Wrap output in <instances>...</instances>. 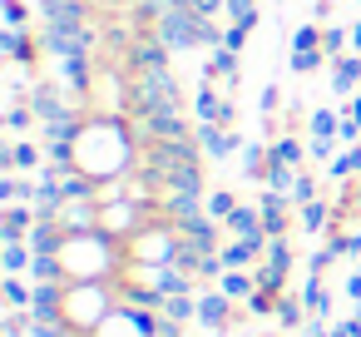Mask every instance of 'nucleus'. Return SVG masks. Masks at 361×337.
Wrapping results in <instances>:
<instances>
[{
	"label": "nucleus",
	"mask_w": 361,
	"mask_h": 337,
	"mask_svg": "<svg viewBox=\"0 0 361 337\" xmlns=\"http://www.w3.org/2000/svg\"><path fill=\"white\" fill-rule=\"evenodd\" d=\"M119 307V292H114V278L109 283H65V312L60 322L75 332V337H94L99 322Z\"/></svg>",
	"instance_id": "obj_1"
},
{
	"label": "nucleus",
	"mask_w": 361,
	"mask_h": 337,
	"mask_svg": "<svg viewBox=\"0 0 361 337\" xmlns=\"http://www.w3.org/2000/svg\"><path fill=\"white\" fill-rule=\"evenodd\" d=\"M297 203H292V194H277V189H267L262 199H257V213H262V228H267V238H292V223H297V213H292Z\"/></svg>",
	"instance_id": "obj_2"
},
{
	"label": "nucleus",
	"mask_w": 361,
	"mask_h": 337,
	"mask_svg": "<svg viewBox=\"0 0 361 337\" xmlns=\"http://www.w3.org/2000/svg\"><path fill=\"white\" fill-rule=\"evenodd\" d=\"M218 292H228L233 302H247V297L257 292V278H252V268H228V273L218 278Z\"/></svg>",
	"instance_id": "obj_3"
},
{
	"label": "nucleus",
	"mask_w": 361,
	"mask_h": 337,
	"mask_svg": "<svg viewBox=\"0 0 361 337\" xmlns=\"http://www.w3.org/2000/svg\"><path fill=\"white\" fill-rule=\"evenodd\" d=\"M233 238H267V228H262V213L257 208H247V203H238V213L223 223Z\"/></svg>",
	"instance_id": "obj_4"
},
{
	"label": "nucleus",
	"mask_w": 361,
	"mask_h": 337,
	"mask_svg": "<svg viewBox=\"0 0 361 337\" xmlns=\"http://www.w3.org/2000/svg\"><path fill=\"white\" fill-rule=\"evenodd\" d=\"M262 263L287 283V273H292V263H297V248H292V238H267V253H262Z\"/></svg>",
	"instance_id": "obj_5"
},
{
	"label": "nucleus",
	"mask_w": 361,
	"mask_h": 337,
	"mask_svg": "<svg viewBox=\"0 0 361 337\" xmlns=\"http://www.w3.org/2000/svg\"><path fill=\"white\" fill-rule=\"evenodd\" d=\"M6 307L30 312V307H35V283H30V278H20V273H6Z\"/></svg>",
	"instance_id": "obj_6"
},
{
	"label": "nucleus",
	"mask_w": 361,
	"mask_h": 337,
	"mask_svg": "<svg viewBox=\"0 0 361 337\" xmlns=\"http://www.w3.org/2000/svg\"><path fill=\"white\" fill-rule=\"evenodd\" d=\"M302 302H307V312H312L317 322H331V292L322 288V278H307V288H302Z\"/></svg>",
	"instance_id": "obj_7"
},
{
	"label": "nucleus",
	"mask_w": 361,
	"mask_h": 337,
	"mask_svg": "<svg viewBox=\"0 0 361 337\" xmlns=\"http://www.w3.org/2000/svg\"><path fill=\"white\" fill-rule=\"evenodd\" d=\"M203 208H208V218H213V223H228V218L238 213V194H233V189H218V194H208V203H203Z\"/></svg>",
	"instance_id": "obj_8"
},
{
	"label": "nucleus",
	"mask_w": 361,
	"mask_h": 337,
	"mask_svg": "<svg viewBox=\"0 0 361 337\" xmlns=\"http://www.w3.org/2000/svg\"><path fill=\"white\" fill-rule=\"evenodd\" d=\"M302 312H307V302H302V297H292V292H282V302H277L272 322H282V327L292 332V327H307V322H302Z\"/></svg>",
	"instance_id": "obj_9"
},
{
	"label": "nucleus",
	"mask_w": 361,
	"mask_h": 337,
	"mask_svg": "<svg viewBox=\"0 0 361 337\" xmlns=\"http://www.w3.org/2000/svg\"><path fill=\"white\" fill-rule=\"evenodd\" d=\"M331 179H341V184H346V179H361V144L331 159Z\"/></svg>",
	"instance_id": "obj_10"
},
{
	"label": "nucleus",
	"mask_w": 361,
	"mask_h": 337,
	"mask_svg": "<svg viewBox=\"0 0 361 337\" xmlns=\"http://www.w3.org/2000/svg\"><path fill=\"white\" fill-rule=\"evenodd\" d=\"M272 159H277V164H292V169H302V144H297L292 134H277V139H272Z\"/></svg>",
	"instance_id": "obj_11"
},
{
	"label": "nucleus",
	"mask_w": 361,
	"mask_h": 337,
	"mask_svg": "<svg viewBox=\"0 0 361 337\" xmlns=\"http://www.w3.org/2000/svg\"><path fill=\"white\" fill-rule=\"evenodd\" d=\"M277 302H282V292H277V288H257V292L247 297V312H252V317H272V312H277Z\"/></svg>",
	"instance_id": "obj_12"
},
{
	"label": "nucleus",
	"mask_w": 361,
	"mask_h": 337,
	"mask_svg": "<svg viewBox=\"0 0 361 337\" xmlns=\"http://www.w3.org/2000/svg\"><path fill=\"white\" fill-rule=\"evenodd\" d=\"M336 134H341V114L317 110V114H312V139H336Z\"/></svg>",
	"instance_id": "obj_13"
},
{
	"label": "nucleus",
	"mask_w": 361,
	"mask_h": 337,
	"mask_svg": "<svg viewBox=\"0 0 361 337\" xmlns=\"http://www.w3.org/2000/svg\"><path fill=\"white\" fill-rule=\"evenodd\" d=\"M326 243H331L341 258H356V253H361V228H341V233H331Z\"/></svg>",
	"instance_id": "obj_14"
},
{
	"label": "nucleus",
	"mask_w": 361,
	"mask_h": 337,
	"mask_svg": "<svg viewBox=\"0 0 361 337\" xmlns=\"http://www.w3.org/2000/svg\"><path fill=\"white\" fill-rule=\"evenodd\" d=\"M228 16H233V25L252 30L257 25V0H228Z\"/></svg>",
	"instance_id": "obj_15"
},
{
	"label": "nucleus",
	"mask_w": 361,
	"mask_h": 337,
	"mask_svg": "<svg viewBox=\"0 0 361 337\" xmlns=\"http://www.w3.org/2000/svg\"><path fill=\"white\" fill-rule=\"evenodd\" d=\"M326 65V50H292V70L297 75H312V70H322Z\"/></svg>",
	"instance_id": "obj_16"
},
{
	"label": "nucleus",
	"mask_w": 361,
	"mask_h": 337,
	"mask_svg": "<svg viewBox=\"0 0 361 337\" xmlns=\"http://www.w3.org/2000/svg\"><path fill=\"white\" fill-rule=\"evenodd\" d=\"M312 199H322V194H317V179H312V169H297V184H292V203H312Z\"/></svg>",
	"instance_id": "obj_17"
},
{
	"label": "nucleus",
	"mask_w": 361,
	"mask_h": 337,
	"mask_svg": "<svg viewBox=\"0 0 361 337\" xmlns=\"http://www.w3.org/2000/svg\"><path fill=\"white\" fill-rule=\"evenodd\" d=\"M336 258H341V253H336V248H331V243H326V248H317V253H312V258H307V273H312V278H322V273H326V268H331V263H336Z\"/></svg>",
	"instance_id": "obj_18"
},
{
	"label": "nucleus",
	"mask_w": 361,
	"mask_h": 337,
	"mask_svg": "<svg viewBox=\"0 0 361 337\" xmlns=\"http://www.w3.org/2000/svg\"><path fill=\"white\" fill-rule=\"evenodd\" d=\"M6 20H11V30H25V6L20 0H6Z\"/></svg>",
	"instance_id": "obj_19"
},
{
	"label": "nucleus",
	"mask_w": 361,
	"mask_h": 337,
	"mask_svg": "<svg viewBox=\"0 0 361 337\" xmlns=\"http://www.w3.org/2000/svg\"><path fill=\"white\" fill-rule=\"evenodd\" d=\"M272 110H282V90H277V85H267V90H262V114L272 119Z\"/></svg>",
	"instance_id": "obj_20"
},
{
	"label": "nucleus",
	"mask_w": 361,
	"mask_h": 337,
	"mask_svg": "<svg viewBox=\"0 0 361 337\" xmlns=\"http://www.w3.org/2000/svg\"><path fill=\"white\" fill-rule=\"evenodd\" d=\"M341 292H346V297H351V302L361 307V268H356V273H346V283H341Z\"/></svg>",
	"instance_id": "obj_21"
},
{
	"label": "nucleus",
	"mask_w": 361,
	"mask_h": 337,
	"mask_svg": "<svg viewBox=\"0 0 361 337\" xmlns=\"http://www.w3.org/2000/svg\"><path fill=\"white\" fill-rule=\"evenodd\" d=\"M341 119H346V124H356V129H361V95H356V100H346V110H341Z\"/></svg>",
	"instance_id": "obj_22"
},
{
	"label": "nucleus",
	"mask_w": 361,
	"mask_h": 337,
	"mask_svg": "<svg viewBox=\"0 0 361 337\" xmlns=\"http://www.w3.org/2000/svg\"><path fill=\"white\" fill-rule=\"evenodd\" d=\"M262 337H277V332H262Z\"/></svg>",
	"instance_id": "obj_23"
},
{
	"label": "nucleus",
	"mask_w": 361,
	"mask_h": 337,
	"mask_svg": "<svg viewBox=\"0 0 361 337\" xmlns=\"http://www.w3.org/2000/svg\"><path fill=\"white\" fill-rule=\"evenodd\" d=\"M356 55H361V50H356Z\"/></svg>",
	"instance_id": "obj_24"
},
{
	"label": "nucleus",
	"mask_w": 361,
	"mask_h": 337,
	"mask_svg": "<svg viewBox=\"0 0 361 337\" xmlns=\"http://www.w3.org/2000/svg\"><path fill=\"white\" fill-rule=\"evenodd\" d=\"M356 312H361V307H356Z\"/></svg>",
	"instance_id": "obj_25"
}]
</instances>
